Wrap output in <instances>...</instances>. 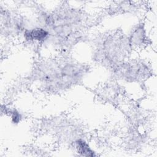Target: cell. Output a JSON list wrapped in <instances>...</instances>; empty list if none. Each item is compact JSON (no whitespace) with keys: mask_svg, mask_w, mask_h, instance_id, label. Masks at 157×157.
<instances>
[{"mask_svg":"<svg viewBox=\"0 0 157 157\" xmlns=\"http://www.w3.org/2000/svg\"><path fill=\"white\" fill-rule=\"evenodd\" d=\"M86 72L85 66L69 58L44 59L37 62L31 78L48 93H61L78 84Z\"/></svg>","mask_w":157,"mask_h":157,"instance_id":"1","label":"cell"},{"mask_svg":"<svg viewBox=\"0 0 157 157\" xmlns=\"http://www.w3.org/2000/svg\"><path fill=\"white\" fill-rule=\"evenodd\" d=\"M132 47L128 36L110 34L97 42L94 59L109 70L128 59Z\"/></svg>","mask_w":157,"mask_h":157,"instance_id":"2","label":"cell"},{"mask_svg":"<svg viewBox=\"0 0 157 157\" xmlns=\"http://www.w3.org/2000/svg\"><path fill=\"white\" fill-rule=\"evenodd\" d=\"M113 78L126 83H138L148 78L151 74L149 65L140 59H127L110 70Z\"/></svg>","mask_w":157,"mask_h":157,"instance_id":"3","label":"cell"},{"mask_svg":"<svg viewBox=\"0 0 157 157\" xmlns=\"http://www.w3.org/2000/svg\"><path fill=\"white\" fill-rule=\"evenodd\" d=\"M1 33L4 31L6 36H21L26 29L31 27L28 25L27 19L20 14L1 7Z\"/></svg>","mask_w":157,"mask_h":157,"instance_id":"4","label":"cell"},{"mask_svg":"<svg viewBox=\"0 0 157 157\" xmlns=\"http://www.w3.org/2000/svg\"><path fill=\"white\" fill-rule=\"evenodd\" d=\"M24 41L31 44H45L50 37L49 31L37 25L26 29L21 34Z\"/></svg>","mask_w":157,"mask_h":157,"instance_id":"5","label":"cell"},{"mask_svg":"<svg viewBox=\"0 0 157 157\" xmlns=\"http://www.w3.org/2000/svg\"><path fill=\"white\" fill-rule=\"evenodd\" d=\"M128 36L132 48H142L148 45V38L143 23H139L134 26Z\"/></svg>","mask_w":157,"mask_h":157,"instance_id":"6","label":"cell"},{"mask_svg":"<svg viewBox=\"0 0 157 157\" xmlns=\"http://www.w3.org/2000/svg\"><path fill=\"white\" fill-rule=\"evenodd\" d=\"M72 145L78 156L85 157H93L99 156V154L96 151H94L93 148H92L88 141L83 137H80L77 138L73 142Z\"/></svg>","mask_w":157,"mask_h":157,"instance_id":"7","label":"cell"},{"mask_svg":"<svg viewBox=\"0 0 157 157\" xmlns=\"http://www.w3.org/2000/svg\"><path fill=\"white\" fill-rule=\"evenodd\" d=\"M2 113H4L10 118V121L14 125L19 124L23 118V113L17 108L10 107L8 106H4V108L2 107Z\"/></svg>","mask_w":157,"mask_h":157,"instance_id":"8","label":"cell"}]
</instances>
